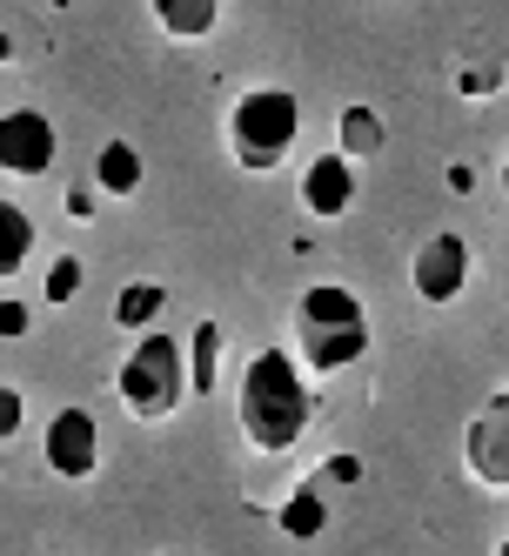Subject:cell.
Segmentation results:
<instances>
[{
  "mask_svg": "<svg viewBox=\"0 0 509 556\" xmlns=\"http://www.w3.org/2000/svg\"><path fill=\"white\" fill-rule=\"evenodd\" d=\"M234 422H242L249 450H262V456H282L308 435V422H316V382H308L295 349H255L242 363Z\"/></svg>",
  "mask_w": 509,
  "mask_h": 556,
  "instance_id": "cell-1",
  "label": "cell"
},
{
  "mask_svg": "<svg viewBox=\"0 0 509 556\" xmlns=\"http://www.w3.org/2000/svg\"><path fill=\"white\" fill-rule=\"evenodd\" d=\"M295 355L308 376H335L369 355V308L362 295H348L342 282H316L295 302Z\"/></svg>",
  "mask_w": 509,
  "mask_h": 556,
  "instance_id": "cell-2",
  "label": "cell"
},
{
  "mask_svg": "<svg viewBox=\"0 0 509 556\" xmlns=\"http://www.w3.org/2000/svg\"><path fill=\"white\" fill-rule=\"evenodd\" d=\"M302 141V101L289 88H249L228 108V148L249 175H276Z\"/></svg>",
  "mask_w": 509,
  "mask_h": 556,
  "instance_id": "cell-3",
  "label": "cell"
},
{
  "mask_svg": "<svg viewBox=\"0 0 509 556\" xmlns=\"http://www.w3.org/2000/svg\"><path fill=\"white\" fill-rule=\"evenodd\" d=\"M114 389H122L128 416H141V422H168V416L181 409V395H188V342H175L168 329L135 336V349H128L122 376H114Z\"/></svg>",
  "mask_w": 509,
  "mask_h": 556,
  "instance_id": "cell-4",
  "label": "cell"
},
{
  "mask_svg": "<svg viewBox=\"0 0 509 556\" xmlns=\"http://www.w3.org/2000/svg\"><path fill=\"white\" fill-rule=\"evenodd\" d=\"M469 275H476V249H469L456 228H436V235L416 249V262H409V289H416L429 308H449V302H462Z\"/></svg>",
  "mask_w": 509,
  "mask_h": 556,
  "instance_id": "cell-5",
  "label": "cell"
},
{
  "mask_svg": "<svg viewBox=\"0 0 509 556\" xmlns=\"http://www.w3.org/2000/svg\"><path fill=\"white\" fill-rule=\"evenodd\" d=\"M41 463L61 476V483H88V476L101 469V422H94V409H81V403L54 409L48 429H41Z\"/></svg>",
  "mask_w": 509,
  "mask_h": 556,
  "instance_id": "cell-6",
  "label": "cell"
},
{
  "mask_svg": "<svg viewBox=\"0 0 509 556\" xmlns=\"http://www.w3.org/2000/svg\"><path fill=\"white\" fill-rule=\"evenodd\" d=\"M54 154H61V135H54V122L41 108H8L0 114V175L34 181V175L54 168Z\"/></svg>",
  "mask_w": 509,
  "mask_h": 556,
  "instance_id": "cell-7",
  "label": "cell"
},
{
  "mask_svg": "<svg viewBox=\"0 0 509 556\" xmlns=\"http://www.w3.org/2000/svg\"><path fill=\"white\" fill-rule=\"evenodd\" d=\"M462 463L483 490H509V389H496L489 403L469 416L462 429Z\"/></svg>",
  "mask_w": 509,
  "mask_h": 556,
  "instance_id": "cell-8",
  "label": "cell"
},
{
  "mask_svg": "<svg viewBox=\"0 0 509 556\" xmlns=\"http://www.w3.org/2000/svg\"><path fill=\"white\" fill-rule=\"evenodd\" d=\"M356 194H362V168L348 162V154H335V148L302 168V208H308V222H342L348 208H356Z\"/></svg>",
  "mask_w": 509,
  "mask_h": 556,
  "instance_id": "cell-9",
  "label": "cell"
},
{
  "mask_svg": "<svg viewBox=\"0 0 509 556\" xmlns=\"http://www.w3.org/2000/svg\"><path fill=\"white\" fill-rule=\"evenodd\" d=\"M382 148H389V128H382V114H376L369 101H348V108L335 114V154H348L356 168H369Z\"/></svg>",
  "mask_w": 509,
  "mask_h": 556,
  "instance_id": "cell-10",
  "label": "cell"
},
{
  "mask_svg": "<svg viewBox=\"0 0 509 556\" xmlns=\"http://www.w3.org/2000/svg\"><path fill=\"white\" fill-rule=\"evenodd\" d=\"M141 181H148V162H141V148L135 141H101V154H94V188L101 194H114V202H128V194H141Z\"/></svg>",
  "mask_w": 509,
  "mask_h": 556,
  "instance_id": "cell-11",
  "label": "cell"
},
{
  "mask_svg": "<svg viewBox=\"0 0 509 556\" xmlns=\"http://www.w3.org/2000/svg\"><path fill=\"white\" fill-rule=\"evenodd\" d=\"M148 14L168 41H208L221 27V0H148Z\"/></svg>",
  "mask_w": 509,
  "mask_h": 556,
  "instance_id": "cell-12",
  "label": "cell"
},
{
  "mask_svg": "<svg viewBox=\"0 0 509 556\" xmlns=\"http://www.w3.org/2000/svg\"><path fill=\"white\" fill-rule=\"evenodd\" d=\"M276 530H282L289 543H316V536L329 530V496H322V483H295V490L282 496V509H276Z\"/></svg>",
  "mask_w": 509,
  "mask_h": 556,
  "instance_id": "cell-13",
  "label": "cell"
},
{
  "mask_svg": "<svg viewBox=\"0 0 509 556\" xmlns=\"http://www.w3.org/2000/svg\"><path fill=\"white\" fill-rule=\"evenodd\" d=\"M34 242H41V235H34V215H27L21 202H8V194H0V282L27 268Z\"/></svg>",
  "mask_w": 509,
  "mask_h": 556,
  "instance_id": "cell-14",
  "label": "cell"
},
{
  "mask_svg": "<svg viewBox=\"0 0 509 556\" xmlns=\"http://www.w3.org/2000/svg\"><path fill=\"white\" fill-rule=\"evenodd\" d=\"M221 349H228V329L221 323H202V329L188 336V389L194 395H208L221 382Z\"/></svg>",
  "mask_w": 509,
  "mask_h": 556,
  "instance_id": "cell-15",
  "label": "cell"
},
{
  "mask_svg": "<svg viewBox=\"0 0 509 556\" xmlns=\"http://www.w3.org/2000/svg\"><path fill=\"white\" fill-rule=\"evenodd\" d=\"M162 308H168V289L162 282H128L122 295H114V329L148 336L154 323H162Z\"/></svg>",
  "mask_w": 509,
  "mask_h": 556,
  "instance_id": "cell-16",
  "label": "cell"
},
{
  "mask_svg": "<svg viewBox=\"0 0 509 556\" xmlns=\"http://www.w3.org/2000/svg\"><path fill=\"white\" fill-rule=\"evenodd\" d=\"M81 282H88V268H81V255H54V262H48V282H41V302L67 308L74 295H81Z\"/></svg>",
  "mask_w": 509,
  "mask_h": 556,
  "instance_id": "cell-17",
  "label": "cell"
},
{
  "mask_svg": "<svg viewBox=\"0 0 509 556\" xmlns=\"http://www.w3.org/2000/svg\"><path fill=\"white\" fill-rule=\"evenodd\" d=\"M21 422H27V395H21L14 382H0V443H14Z\"/></svg>",
  "mask_w": 509,
  "mask_h": 556,
  "instance_id": "cell-18",
  "label": "cell"
},
{
  "mask_svg": "<svg viewBox=\"0 0 509 556\" xmlns=\"http://www.w3.org/2000/svg\"><path fill=\"white\" fill-rule=\"evenodd\" d=\"M27 329H34V308L21 295H0V342H21Z\"/></svg>",
  "mask_w": 509,
  "mask_h": 556,
  "instance_id": "cell-19",
  "label": "cell"
},
{
  "mask_svg": "<svg viewBox=\"0 0 509 556\" xmlns=\"http://www.w3.org/2000/svg\"><path fill=\"white\" fill-rule=\"evenodd\" d=\"M496 81H502V67H462V74H456V88H462V94H489Z\"/></svg>",
  "mask_w": 509,
  "mask_h": 556,
  "instance_id": "cell-20",
  "label": "cell"
},
{
  "mask_svg": "<svg viewBox=\"0 0 509 556\" xmlns=\"http://www.w3.org/2000/svg\"><path fill=\"white\" fill-rule=\"evenodd\" d=\"M322 483H362V456H329Z\"/></svg>",
  "mask_w": 509,
  "mask_h": 556,
  "instance_id": "cell-21",
  "label": "cell"
},
{
  "mask_svg": "<svg viewBox=\"0 0 509 556\" xmlns=\"http://www.w3.org/2000/svg\"><path fill=\"white\" fill-rule=\"evenodd\" d=\"M449 188H456V194H462V188H476V168H469V162H456V168H449Z\"/></svg>",
  "mask_w": 509,
  "mask_h": 556,
  "instance_id": "cell-22",
  "label": "cell"
},
{
  "mask_svg": "<svg viewBox=\"0 0 509 556\" xmlns=\"http://www.w3.org/2000/svg\"><path fill=\"white\" fill-rule=\"evenodd\" d=\"M0 61H14V34L8 27H0Z\"/></svg>",
  "mask_w": 509,
  "mask_h": 556,
  "instance_id": "cell-23",
  "label": "cell"
},
{
  "mask_svg": "<svg viewBox=\"0 0 509 556\" xmlns=\"http://www.w3.org/2000/svg\"><path fill=\"white\" fill-rule=\"evenodd\" d=\"M496 556H509V536H502V543H496Z\"/></svg>",
  "mask_w": 509,
  "mask_h": 556,
  "instance_id": "cell-24",
  "label": "cell"
},
{
  "mask_svg": "<svg viewBox=\"0 0 509 556\" xmlns=\"http://www.w3.org/2000/svg\"><path fill=\"white\" fill-rule=\"evenodd\" d=\"M502 194H509V162H502Z\"/></svg>",
  "mask_w": 509,
  "mask_h": 556,
  "instance_id": "cell-25",
  "label": "cell"
}]
</instances>
